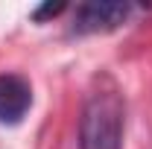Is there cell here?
<instances>
[{"mask_svg": "<svg viewBox=\"0 0 152 149\" xmlns=\"http://www.w3.org/2000/svg\"><path fill=\"white\" fill-rule=\"evenodd\" d=\"M132 15V3H120V0H94V3H82L73 12V35H94V32H111L126 18Z\"/></svg>", "mask_w": 152, "mask_h": 149, "instance_id": "cell-2", "label": "cell"}, {"mask_svg": "<svg viewBox=\"0 0 152 149\" xmlns=\"http://www.w3.org/2000/svg\"><path fill=\"white\" fill-rule=\"evenodd\" d=\"M58 12H64V3H44V6H38L35 12H32V18H35V20H44V18H56Z\"/></svg>", "mask_w": 152, "mask_h": 149, "instance_id": "cell-4", "label": "cell"}, {"mask_svg": "<svg viewBox=\"0 0 152 149\" xmlns=\"http://www.w3.org/2000/svg\"><path fill=\"white\" fill-rule=\"evenodd\" d=\"M32 108V88L18 73H0V123L15 126Z\"/></svg>", "mask_w": 152, "mask_h": 149, "instance_id": "cell-3", "label": "cell"}, {"mask_svg": "<svg viewBox=\"0 0 152 149\" xmlns=\"http://www.w3.org/2000/svg\"><path fill=\"white\" fill-rule=\"evenodd\" d=\"M123 120H126V105L117 91L91 93L79 120V149H120Z\"/></svg>", "mask_w": 152, "mask_h": 149, "instance_id": "cell-1", "label": "cell"}]
</instances>
